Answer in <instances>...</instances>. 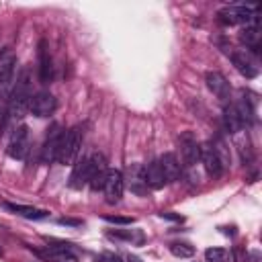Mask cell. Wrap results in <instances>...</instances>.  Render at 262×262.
<instances>
[{
    "label": "cell",
    "instance_id": "cell-12",
    "mask_svg": "<svg viewBox=\"0 0 262 262\" xmlns=\"http://www.w3.org/2000/svg\"><path fill=\"white\" fill-rule=\"evenodd\" d=\"M39 80L43 84H49L53 80V59H51V53H49V47H47V41L41 39L39 41Z\"/></svg>",
    "mask_w": 262,
    "mask_h": 262
},
{
    "label": "cell",
    "instance_id": "cell-30",
    "mask_svg": "<svg viewBox=\"0 0 262 262\" xmlns=\"http://www.w3.org/2000/svg\"><path fill=\"white\" fill-rule=\"evenodd\" d=\"M250 262H260V252L258 250H252L250 252Z\"/></svg>",
    "mask_w": 262,
    "mask_h": 262
},
{
    "label": "cell",
    "instance_id": "cell-14",
    "mask_svg": "<svg viewBox=\"0 0 262 262\" xmlns=\"http://www.w3.org/2000/svg\"><path fill=\"white\" fill-rule=\"evenodd\" d=\"M223 125H225L227 133H239L246 127V121H244V117H242V113H239L235 102L225 106V111H223Z\"/></svg>",
    "mask_w": 262,
    "mask_h": 262
},
{
    "label": "cell",
    "instance_id": "cell-28",
    "mask_svg": "<svg viewBox=\"0 0 262 262\" xmlns=\"http://www.w3.org/2000/svg\"><path fill=\"white\" fill-rule=\"evenodd\" d=\"M160 217H162V219H170V221H184V217H182V215L172 213V211H162V213H160Z\"/></svg>",
    "mask_w": 262,
    "mask_h": 262
},
{
    "label": "cell",
    "instance_id": "cell-18",
    "mask_svg": "<svg viewBox=\"0 0 262 262\" xmlns=\"http://www.w3.org/2000/svg\"><path fill=\"white\" fill-rule=\"evenodd\" d=\"M4 209L12 211L14 215H20L25 219H45V217H49V211H45V209H37V207H29V205H18V203H4Z\"/></svg>",
    "mask_w": 262,
    "mask_h": 262
},
{
    "label": "cell",
    "instance_id": "cell-8",
    "mask_svg": "<svg viewBox=\"0 0 262 262\" xmlns=\"http://www.w3.org/2000/svg\"><path fill=\"white\" fill-rule=\"evenodd\" d=\"M61 137H63V131L57 123L51 125L47 137H45V143L41 147V160L45 164H51V162H57V151H59V143H61Z\"/></svg>",
    "mask_w": 262,
    "mask_h": 262
},
{
    "label": "cell",
    "instance_id": "cell-16",
    "mask_svg": "<svg viewBox=\"0 0 262 262\" xmlns=\"http://www.w3.org/2000/svg\"><path fill=\"white\" fill-rule=\"evenodd\" d=\"M143 180H145V184L149 188H162L164 184H168L164 174H162V168H160L158 160H154L147 166H143Z\"/></svg>",
    "mask_w": 262,
    "mask_h": 262
},
{
    "label": "cell",
    "instance_id": "cell-1",
    "mask_svg": "<svg viewBox=\"0 0 262 262\" xmlns=\"http://www.w3.org/2000/svg\"><path fill=\"white\" fill-rule=\"evenodd\" d=\"M29 104H31V74H29V68H25L16 80H14V86L8 94V102H6V117H4V127L8 123H14V121H20L25 117V113L29 111Z\"/></svg>",
    "mask_w": 262,
    "mask_h": 262
},
{
    "label": "cell",
    "instance_id": "cell-3",
    "mask_svg": "<svg viewBox=\"0 0 262 262\" xmlns=\"http://www.w3.org/2000/svg\"><path fill=\"white\" fill-rule=\"evenodd\" d=\"M14 66H16V55L10 47H4L0 51V96L10 94L14 86Z\"/></svg>",
    "mask_w": 262,
    "mask_h": 262
},
{
    "label": "cell",
    "instance_id": "cell-13",
    "mask_svg": "<svg viewBox=\"0 0 262 262\" xmlns=\"http://www.w3.org/2000/svg\"><path fill=\"white\" fill-rule=\"evenodd\" d=\"M205 82H207V88L221 100H227L229 98V82L227 78L221 74V72H207L205 76Z\"/></svg>",
    "mask_w": 262,
    "mask_h": 262
},
{
    "label": "cell",
    "instance_id": "cell-4",
    "mask_svg": "<svg viewBox=\"0 0 262 262\" xmlns=\"http://www.w3.org/2000/svg\"><path fill=\"white\" fill-rule=\"evenodd\" d=\"M256 6H225L217 12L223 25H250L256 23Z\"/></svg>",
    "mask_w": 262,
    "mask_h": 262
},
{
    "label": "cell",
    "instance_id": "cell-22",
    "mask_svg": "<svg viewBox=\"0 0 262 262\" xmlns=\"http://www.w3.org/2000/svg\"><path fill=\"white\" fill-rule=\"evenodd\" d=\"M129 188L133 190V192H137V194H145L147 192V184H145V180H143V168H137V166H133V168H129Z\"/></svg>",
    "mask_w": 262,
    "mask_h": 262
},
{
    "label": "cell",
    "instance_id": "cell-26",
    "mask_svg": "<svg viewBox=\"0 0 262 262\" xmlns=\"http://www.w3.org/2000/svg\"><path fill=\"white\" fill-rule=\"evenodd\" d=\"M106 223H117V225H131L133 217H123V215H104Z\"/></svg>",
    "mask_w": 262,
    "mask_h": 262
},
{
    "label": "cell",
    "instance_id": "cell-15",
    "mask_svg": "<svg viewBox=\"0 0 262 262\" xmlns=\"http://www.w3.org/2000/svg\"><path fill=\"white\" fill-rule=\"evenodd\" d=\"M180 147H182V158L186 162V166H192L196 164L199 156H201V145L199 141L194 139V135L190 131H186L182 137H180Z\"/></svg>",
    "mask_w": 262,
    "mask_h": 262
},
{
    "label": "cell",
    "instance_id": "cell-29",
    "mask_svg": "<svg viewBox=\"0 0 262 262\" xmlns=\"http://www.w3.org/2000/svg\"><path fill=\"white\" fill-rule=\"evenodd\" d=\"M57 223H59V225H80L82 221H78V219H66V217H61V219H57Z\"/></svg>",
    "mask_w": 262,
    "mask_h": 262
},
{
    "label": "cell",
    "instance_id": "cell-17",
    "mask_svg": "<svg viewBox=\"0 0 262 262\" xmlns=\"http://www.w3.org/2000/svg\"><path fill=\"white\" fill-rule=\"evenodd\" d=\"M158 162H160V168H162V174H164L166 182L178 180V176H180V164H178V158L174 154H164L162 158H158Z\"/></svg>",
    "mask_w": 262,
    "mask_h": 262
},
{
    "label": "cell",
    "instance_id": "cell-27",
    "mask_svg": "<svg viewBox=\"0 0 262 262\" xmlns=\"http://www.w3.org/2000/svg\"><path fill=\"white\" fill-rule=\"evenodd\" d=\"M98 262H123V258L117 256V254H113V252H104V254H100V260Z\"/></svg>",
    "mask_w": 262,
    "mask_h": 262
},
{
    "label": "cell",
    "instance_id": "cell-31",
    "mask_svg": "<svg viewBox=\"0 0 262 262\" xmlns=\"http://www.w3.org/2000/svg\"><path fill=\"white\" fill-rule=\"evenodd\" d=\"M127 262H143V260H141L139 256H135V254H129V256H127Z\"/></svg>",
    "mask_w": 262,
    "mask_h": 262
},
{
    "label": "cell",
    "instance_id": "cell-7",
    "mask_svg": "<svg viewBox=\"0 0 262 262\" xmlns=\"http://www.w3.org/2000/svg\"><path fill=\"white\" fill-rule=\"evenodd\" d=\"M102 190H104L106 203H111V205L119 203V201H121V196H123V190H125V178H123V174H121L119 170L108 168Z\"/></svg>",
    "mask_w": 262,
    "mask_h": 262
},
{
    "label": "cell",
    "instance_id": "cell-23",
    "mask_svg": "<svg viewBox=\"0 0 262 262\" xmlns=\"http://www.w3.org/2000/svg\"><path fill=\"white\" fill-rule=\"evenodd\" d=\"M168 248H170V252L176 258H190V256H194V248L190 244H186V242H172Z\"/></svg>",
    "mask_w": 262,
    "mask_h": 262
},
{
    "label": "cell",
    "instance_id": "cell-6",
    "mask_svg": "<svg viewBox=\"0 0 262 262\" xmlns=\"http://www.w3.org/2000/svg\"><path fill=\"white\" fill-rule=\"evenodd\" d=\"M55 108H57V100H55V96H53L51 92L41 90V92H37V94L31 96L29 111H31L35 117H41V119H43V117H49V115L55 113Z\"/></svg>",
    "mask_w": 262,
    "mask_h": 262
},
{
    "label": "cell",
    "instance_id": "cell-2",
    "mask_svg": "<svg viewBox=\"0 0 262 262\" xmlns=\"http://www.w3.org/2000/svg\"><path fill=\"white\" fill-rule=\"evenodd\" d=\"M82 139H84V131H82L80 125L63 131V137H61V143H59V151H57V162L59 164H72L80 154Z\"/></svg>",
    "mask_w": 262,
    "mask_h": 262
},
{
    "label": "cell",
    "instance_id": "cell-20",
    "mask_svg": "<svg viewBox=\"0 0 262 262\" xmlns=\"http://www.w3.org/2000/svg\"><path fill=\"white\" fill-rule=\"evenodd\" d=\"M90 182V166H88V158L78 162L72 170V176H70V186L72 188H82L84 184Z\"/></svg>",
    "mask_w": 262,
    "mask_h": 262
},
{
    "label": "cell",
    "instance_id": "cell-9",
    "mask_svg": "<svg viewBox=\"0 0 262 262\" xmlns=\"http://www.w3.org/2000/svg\"><path fill=\"white\" fill-rule=\"evenodd\" d=\"M88 166H90V188L92 190H98L104 186V178H106V172H108V166H106V158L102 154H92L88 158Z\"/></svg>",
    "mask_w": 262,
    "mask_h": 262
},
{
    "label": "cell",
    "instance_id": "cell-21",
    "mask_svg": "<svg viewBox=\"0 0 262 262\" xmlns=\"http://www.w3.org/2000/svg\"><path fill=\"white\" fill-rule=\"evenodd\" d=\"M239 39L246 43V47H250L254 53H258V47H260V35H258V27L256 23L252 25H246L239 33Z\"/></svg>",
    "mask_w": 262,
    "mask_h": 262
},
{
    "label": "cell",
    "instance_id": "cell-24",
    "mask_svg": "<svg viewBox=\"0 0 262 262\" xmlns=\"http://www.w3.org/2000/svg\"><path fill=\"white\" fill-rule=\"evenodd\" d=\"M111 235L115 237H121V239H127V242H133V244H143V233L139 229H125V231H113Z\"/></svg>",
    "mask_w": 262,
    "mask_h": 262
},
{
    "label": "cell",
    "instance_id": "cell-11",
    "mask_svg": "<svg viewBox=\"0 0 262 262\" xmlns=\"http://www.w3.org/2000/svg\"><path fill=\"white\" fill-rule=\"evenodd\" d=\"M231 57V63L235 66V70L246 76V78H256L258 76V66H256V59L252 57V53L248 49H242V51H231L229 53Z\"/></svg>",
    "mask_w": 262,
    "mask_h": 262
},
{
    "label": "cell",
    "instance_id": "cell-5",
    "mask_svg": "<svg viewBox=\"0 0 262 262\" xmlns=\"http://www.w3.org/2000/svg\"><path fill=\"white\" fill-rule=\"evenodd\" d=\"M29 147H31L29 127L27 125L14 127L12 135H10V141H8V156L10 158H16V160H23L29 154Z\"/></svg>",
    "mask_w": 262,
    "mask_h": 262
},
{
    "label": "cell",
    "instance_id": "cell-25",
    "mask_svg": "<svg viewBox=\"0 0 262 262\" xmlns=\"http://www.w3.org/2000/svg\"><path fill=\"white\" fill-rule=\"evenodd\" d=\"M205 258H207V262H227L229 252L225 248H209L205 252Z\"/></svg>",
    "mask_w": 262,
    "mask_h": 262
},
{
    "label": "cell",
    "instance_id": "cell-19",
    "mask_svg": "<svg viewBox=\"0 0 262 262\" xmlns=\"http://www.w3.org/2000/svg\"><path fill=\"white\" fill-rule=\"evenodd\" d=\"M39 254L51 262H78V256L66 246H47V250Z\"/></svg>",
    "mask_w": 262,
    "mask_h": 262
},
{
    "label": "cell",
    "instance_id": "cell-10",
    "mask_svg": "<svg viewBox=\"0 0 262 262\" xmlns=\"http://www.w3.org/2000/svg\"><path fill=\"white\" fill-rule=\"evenodd\" d=\"M199 160L203 162V166H205V172L209 174V176H213V178H219L221 174H223V162H221V158H219V154L215 151V147L211 145V143H205V145H201V156H199Z\"/></svg>",
    "mask_w": 262,
    "mask_h": 262
}]
</instances>
